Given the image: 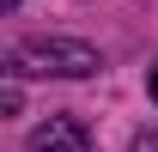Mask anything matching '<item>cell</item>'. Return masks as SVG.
Instances as JSON below:
<instances>
[{
	"mask_svg": "<svg viewBox=\"0 0 158 152\" xmlns=\"http://www.w3.org/2000/svg\"><path fill=\"white\" fill-rule=\"evenodd\" d=\"M6 67H12V79H91L103 55L79 37H24Z\"/></svg>",
	"mask_w": 158,
	"mask_h": 152,
	"instance_id": "cell-1",
	"label": "cell"
},
{
	"mask_svg": "<svg viewBox=\"0 0 158 152\" xmlns=\"http://www.w3.org/2000/svg\"><path fill=\"white\" fill-rule=\"evenodd\" d=\"M24 146L31 152H98V140H91L85 122H73V116H49L43 128H31Z\"/></svg>",
	"mask_w": 158,
	"mask_h": 152,
	"instance_id": "cell-2",
	"label": "cell"
},
{
	"mask_svg": "<svg viewBox=\"0 0 158 152\" xmlns=\"http://www.w3.org/2000/svg\"><path fill=\"white\" fill-rule=\"evenodd\" d=\"M128 152H158V128H146V134H134V146Z\"/></svg>",
	"mask_w": 158,
	"mask_h": 152,
	"instance_id": "cell-3",
	"label": "cell"
},
{
	"mask_svg": "<svg viewBox=\"0 0 158 152\" xmlns=\"http://www.w3.org/2000/svg\"><path fill=\"white\" fill-rule=\"evenodd\" d=\"M146 91H152V103H158V61H152V73H146Z\"/></svg>",
	"mask_w": 158,
	"mask_h": 152,
	"instance_id": "cell-4",
	"label": "cell"
},
{
	"mask_svg": "<svg viewBox=\"0 0 158 152\" xmlns=\"http://www.w3.org/2000/svg\"><path fill=\"white\" fill-rule=\"evenodd\" d=\"M6 6H19V0H6Z\"/></svg>",
	"mask_w": 158,
	"mask_h": 152,
	"instance_id": "cell-5",
	"label": "cell"
}]
</instances>
